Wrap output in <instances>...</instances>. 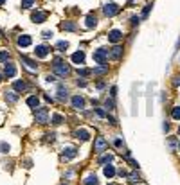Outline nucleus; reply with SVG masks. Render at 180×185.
I'll return each instance as SVG.
<instances>
[{"mask_svg":"<svg viewBox=\"0 0 180 185\" xmlns=\"http://www.w3.org/2000/svg\"><path fill=\"white\" fill-rule=\"evenodd\" d=\"M22 63H25V67L29 68V70H36V63L31 61L29 58H25V56H22Z\"/></svg>","mask_w":180,"mask_h":185,"instance_id":"22","label":"nucleus"},{"mask_svg":"<svg viewBox=\"0 0 180 185\" xmlns=\"http://www.w3.org/2000/svg\"><path fill=\"white\" fill-rule=\"evenodd\" d=\"M61 185H65V183H61Z\"/></svg>","mask_w":180,"mask_h":185,"instance_id":"46","label":"nucleus"},{"mask_svg":"<svg viewBox=\"0 0 180 185\" xmlns=\"http://www.w3.org/2000/svg\"><path fill=\"white\" fill-rule=\"evenodd\" d=\"M67 94H69V90H67L63 84H60V86H58V99H60V101H67V97H69Z\"/></svg>","mask_w":180,"mask_h":185,"instance_id":"18","label":"nucleus"},{"mask_svg":"<svg viewBox=\"0 0 180 185\" xmlns=\"http://www.w3.org/2000/svg\"><path fill=\"white\" fill-rule=\"evenodd\" d=\"M108 185H115V183H108Z\"/></svg>","mask_w":180,"mask_h":185,"instance_id":"43","label":"nucleus"},{"mask_svg":"<svg viewBox=\"0 0 180 185\" xmlns=\"http://www.w3.org/2000/svg\"><path fill=\"white\" fill-rule=\"evenodd\" d=\"M115 146H117V147H122V140H121V139H117V140H115Z\"/></svg>","mask_w":180,"mask_h":185,"instance_id":"38","label":"nucleus"},{"mask_svg":"<svg viewBox=\"0 0 180 185\" xmlns=\"http://www.w3.org/2000/svg\"><path fill=\"white\" fill-rule=\"evenodd\" d=\"M45 18H47V13H43V11H34L33 16H31V20L36 22V23H43Z\"/></svg>","mask_w":180,"mask_h":185,"instance_id":"11","label":"nucleus"},{"mask_svg":"<svg viewBox=\"0 0 180 185\" xmlns=\"http://www.w3.org/2000/svg\"><path fill=\"white\" fill-rule=\"evenodd\" d=\"M0 81H2V76H0Z\"/></svg>","mask_w":180,"mask_h":185,"instance_id":"44","label":"nucleus"},{"mask_svg":"<svg viewBox=\"0 0 180 185\" xmlns=\"http://www.w3.org/2000/svg\"><path fill=\"white\" fill-rule=\"evenodd\" d=\"M67 47H69V43H67V41H58V43H56V50H58V52H65V50H67Z\"/></svg>","mask_w":180,"mask_h":185,"instance_id":"26","label":"nucleus"},{"mask_svg":"<svg viewBox=\"0 0 180 185\" xmlns=\"http://www.w3.org/2000/svg\"><path fill=\"white\" fill-rule=\"evenodd\" d=\"M5 60H9V54H7V50H2L0 52V61H5Z\"/></svg>","mask_w":180,"mask_h":185,"instance_id":"33","label":"nucleus"},{"mask_svg":"<svg viewBox=\"0 0 180 185\" xmlns=\"http://www.w3.org/2000/svg\"><path fill=\"white\" fill-rule=\"evenodd\" d=\"M103 11H104V15H106V16H115L121 9H119V5H117V4H112V2H110V4H106V5L103 7Z\"/></svg>","mask_w":180,"mask_h":185,"instance_id":"5","label":"nucleus"},{"mask_svg":"<svg viewBox=\"0 0 180 185\" xmlns=\"http://www.w3.org/2000/svg\"><path fill=\"white\" fill-rule=\"evenodd\" d=\"M92 60L96 63H106L108 60V50L106 49H97V50H94V54H92Z\"/></svg>","mask_w":180,"mask_h":185,"instance_id":"1","label":"nucleus"},{"mask_svg":"<svg viewBox=\"0 0 180 185\" xmlns=\"http://www.w3.org/2000/svg\"><path fill=\"white\" fill-rule=\"evenodd\" d=\"M72 106H74L76 110H83V108H85V99H83L81 95H74V97H72Z\"/></svg>","mask_w":180,"mask_h":185,"instance_id":"12","label":"nucleus"},{"mask_svg":"<svg viewBox=\"0 0 180 185\" xmlns=\"http://www.w3.org/2000/svg\"><path fill=\"white\" fill-rule=\"evenodd\" d=\"M119 176H122V178L126 176V171H124V169H119Z\"/></svg>","mask_w":180,"mask_h":185,"instance_id":"40","label":"nucleus"},{"mask_svg":"<svg viewBox=\"0 0 180 185\" xmlns=\"http://www.w3.org/2000/svg\"><path fill=\"white\" fill-rule=\"evenodd\" d=\"M178 133H180V128H178Z\"/></svg>","mask_w":180,"mask_h":185,"instance_id":"45","label":"nucleus"},{"mask_svg":"<svg viewBox=\"0 0 180 185\" xmlns=\"http://www.w3.org/2000/svg\"><path fill=\"white\" fill-rule=\"evenodd\" d=\"M175 84H177V86L180 84V77H177V79H175Z\"/></svg>","mask_w":180,"mask_h":185,"instance_id":"41","label":"nucleus"},{"mask_svg":"<svg viewBox=\"0 0 180 185\" xmlns=\"http://www.w3.org/2000/svg\"><path fill=\"white\" fill-rule=\"evenodd\" d=\"M106 147H108V142H106L103 137H97V139L94 140V151L103 153V151H106Z\"/></svg>","mask_w":180,"mask_h":185,"instance_id":"6","label":"nucleus"},{"mask_svg":"<svg viewBox=\"0 0 180 185\" xmlns=\"http://www.w3.org/2000/svg\"><path fill=\"white\" fill-rule=\"evenodd\" d=\"M61 29H63V31H76V23L65 22V23H61Z\"/></svg>","mask_w":180,"mask_h":185,"instance_id":"24","label":"nucleus"},{"mask_svg":"<svg viewBox=\"0 0 180 185\" xmlns=\"http://www.w3.org/2000/svg\"><path fill=\"white\" fill-rule=\"evenodd\" d=\"M85 22H86V23H85V27H86V29H92V27H96V25H97V18H96L94 15H88Z\"/></svg>","mask_w":180,"mask_h":185,"instance_id":"17","label":"nucleus"},{"mask_svg":"<svg viewBox=\"0 0 180 185\" xmlns=\"http://www.w3.org/2000/svg\"><path fill=\"white\" fill-rule=\"evenodd\" d=\"M150 9H151V5H150V4H148V5H146V7H144V11H142V16H144V18H146V16H148V13H150Z\"/></svg>","mask_w":180,"mask_h":185,"instance_id":"34","label":"nucleus"},{"mask_svg":"<svg viewBox=\"0 0 180 185\" xmlns=\"http://www.w3.org/2000/svg\"><path fill=\"white\" fill-rule=\"evenodd\" d=\"M110 56H112L114 60H119L121 56H122V49H121L119 45H115V47L112 49V52H110Z\"/></svg>","mask_w":180,"mask_h":185,"instance_id":"19","label":"nucleus"},{"mask_svg":"<svg viewBox=\"0 0 180 185\" xmlns=\"http://www.w3.org/2000/svg\"><path fill=\"white\" fill-rule=\"evenodd\" d=\"M63 121H65V119H63V115H60V113H54V115H52V124L58 126V124H61Z\"/></svg>","mask_w":180,"mask_h":185,"instance_id":"28","label":"nucleus"},{"mask_svg":"<svg viewBox=\"0 0 180 185\" xmlns=\"http://www.w3.org/2000/svg\"><path fill=\"white\" fill-rule=\"evenodd\" d=\"M41 36H43L45 40H49V38L52 36V33H51V31H43V33H41Z\"/></svg>","mask_w":180,"mask_h":185,"instance_id":"35","label":"nucleus"},{"mask_svg":"<svg viewBox=\"0 0 180 185\" xmlns=\"http://www.w3.org/2000/svg\"><path fill=\"white\" fill-rule=\"evenodd\" d=\"M27 104H29L31 108H38V104H40V99H38L36 95H33V97H29V99H27Z\"/></svg>","mask_w":180,"mask_h":185,"instance_id":"23","label":"nucleus"},{"mask_svg":"<svg viewBox=\"0 0 180 185\" xmlns=\"http://www.w3.org/2000/svg\"><path fill=\"white\" fill-rule=\"evenodd\" d=\"M74 135H76V139H79V140H83V142L90 139V133H88L86 129H83V128H81V129H76V133H74Z\"/></svg>","mask_w":180,"mask_h":185,"instance_id":"13","label":"nucleus"},{"mask_svg":"<svg viewBox=\"0 0 180 185\" xmlns=\"http://www.w3.org/2000/svg\"><path fill=\"white\" fill-rule=\"evenodd\" d=\"M49 52H51V49H49L47 45H38V47H36V50H34V54H36L38 58H47V56H49Z\"/></svg>","mask_w":180,"mask_h":185,"instance_id":"8","label":"nucleus"},{"mask_svg":"<svg viewBox=\"0 0 180 185\" xmlns=\"http://www.w3.org/2000/svg\"><path fill=\"white\" fill-rule=\"evenodd\" d=\"M173 119H177V121H180V106H177V108H173Z\"/></svg>","mask_w":180,"mask_h":185,"instance_id":"31","label":"nucleus"},{"mask_svg":"<svg viewBox=\"0 0 180 185\" xmlns=\"http://www.w3.org/2000/svg\"><path fill=\"white\" fill-rule=\"evenodd\" d=\"M76 155H78V149L72 147V146H67V147H63L61 158H63V160H72V158H76Z\"/></svg>","mask_w":180,"mask_h":185,"instance_id":"4","label":"nucleus"},{"mask_svg":"<svg viewBox=\"0 0 180 185\" xmlns=\"http://www.w3.org/2000/svg\"><path fill=\"white\" fill-rule=\"evenodd\" d=\"M106 108H108V110H114V101H112V99H110V101L106 99Z\"/></svg>","mask_w":180,"mask_h":185,"instance_id":"36","label":"nucleus"},{"mask_svg":"<svg viewBox=\"0 0 180 185\" xmlns=\"http://www.w3.org/2000/svg\"><path fill=\"white\" fill-rule=\"evenodd\" d=\"M83 183H85V185H99V182H97V176L90 173V174H86V176H85Z\"/></svg>","mask_w":180,"mask_h":185,"instance_id":"14","label":"nucleus"},{"mask_svg":"<svg viewBox=\"0 0 180 185\" xmlns=\"http://www.w3.org/2000/svg\"><path fill=\"white\" fill-rule=\"evenodd\" d=\"M121 38H122V33L117 31V29H112V31L108 33V41H112V43H117Z\"/></svg>","mask_w":180,"mask_h":185,"instance_id":"9","label":"nucleus"},{"mask_svg":"<svg viewBox=\"0 0 180 185\" xmlns=\"http://www.w3.org/2000/svg\"><path fill=\"white\" fill-rule=\"evenodd\" d=\"M103 173H104V176H106V178H112V176L115 174V169H114V165H104Z\"/></svg>","mask_w":180,"mask_h":185,"instance_id":"21","label":"nucleus"},{"mask_svg":"<svg viewBox=\"0 0 180 185\" xmlns=\"http://www.w3.org/2000/svg\"><path fill=\"white\" fill-rule=\"evenodd\" d=\"M31 36H20L18 38V47H29L31 45Z\"/></svg>","mask_w":180,"mask_h":185,"instance_id":"20","label":"nucleus"},{"mask_svg":"<svg viewBox=\"0 0 180 185\" xmlns=\"http://www.w3.org/2000/svg\"><path fill=\"white\" fill-rule=\"evenodd\" d=\"M72 61L76 63V65H83V61H85V52H83V50L74 52V54H72Z\"/></svg>","mask_w":180,"mask_h":185,"instance_id":"16","label":"nucleus"},{"mask_svg":"<svg viewBox=\"0 0 180 185\" xmlns=\"http://www.w3.org/2000/svg\"><path fill=\"white\" fill-rule=\"evenodd\" d=\"M106 72H108V65H104V63H101L99 67H96V68L92 70L94 76H103V74H106Z\"/></svg>","mask_w":180,"mask_h":185,"instance_id":"15","label":"nucleus"},{"mask_svg":"<svg viewBox=\"0 0 180 185\" xmlns=\"http://www.w3.org/2000/svg\"><path fill=\"white\" fill-rule=\"evenodd\" d=\"M34 119H36V122H40V124H47V121H49V111H47V108H38V110L34 111Z\"/></svg>","mask_w":180,"mask_h":185,"instance_id":"3","label":"nucleus"},{"mask_svg":"<svg viewBox=\"0 0 180 185\" xmlns=\"http://www.w3.org/2000/svg\"><path fill=\"white\" fill-rule=\"evenodd\" d=\"M4 2H5V0H0V5H2V4H4Z\"/></svg>","mask_w":180,"mask_h":185,"instance_id":"42","label":"nucleus"},{"mask_svg":"<svg viewBox=\"0 0 180 185\" xmlns=\"http://www.w3.org/2000/svg\"><path fill=\"white\" fill-rule=\"evenodd\" d=\"M15 90H16V92H23V90H27L25 81H16L15 83Z\"/></svg>","mask_w":180,"mask_h":185,"instance_id":"25","label":"nucleus"},{"mask_svg":"<svg viewBox=\"0 0 180 185\" xmlns=\"http://www.w3.org/2000/svg\"><path fill=\"white\" fill-rule=\"evenodd\" d=\"M78 74H79V76H90L92 70H88V68H81V70H78Z\"/></svg>","mask_w":180,"mask_h":185,"instance_id":"32","label":"nucleus"},{"mask_svg":"<svg viewBox=\"0 0 180 185\" xmlns=\"http://www.w3.org/2000/svg\"><path fill=\"white\" fill-rule=\"evenodd\" d=\"M4 97H5L7 103H16V101H18V94H16V90H9V92L5 90V92H4Z\"/></svg>","mask_w":180,"mask_h":185,"instance_id":"10","label":"nucleus"},{"mask_svg":"<svg viewBox=\"0 0 180 185\" xmlns=\"http://www.w3.org/2000/svg\"><path fill=\"white\" fill-rule=\"evenodd\" d=\"M0 149H2V153H7V151H9V146H7V144H2V146H0Z\"/></svg>","mask_w":180,"mask_h":185,"instance_id":"37","label":"nucleus"},{"mask_svg":"<svg viewBox=\"0 0 180 185\" xmlns=\"http://www.w3.org/2000/svg\"><path fill=\"white\" fill-rule=\"evenodd\" d=\"M47 81H49V83H54V81H56V77H54V76H49V77H47Z\"/></svg>","mask_w":180,"mask_h":185,"instance_id":"39","label":"nucleus"},{"mask_svg":"<svg viewBox=\"0 0 180 185\" xmlns=\"http://www.w3.org/2000/svg\"><path fill=\"white\" fill-rule=\"evenodd\" d=\"M33 4H34V0H22V7H25V9L33 7Z\"/></svg>","mask_w":180,"mask_h":185,"instance_id":"30","label":"nucleus"},{"mask_svg":"<svg viewBox=\"0 0 180 185\" xmlns=\"http://www.w3.org/2000/svg\"><path fill=\"white\" fill-rule=\"evenodd\" d=\"M54 63H56V65H54V72H56L58 76L65 77V76H67V74L70 72V67H69V65H65V63H61L60 60H56Z\"/></svg>","mask_w":180,"mask_h":185,"instance_id":"2","label":"nucleus"},{"mask_svg":"<svg viewBox=\"0 0 180 185\" xmlns=\"http://www.w3.org/2000/svg\"><path fill=\"white\" fill-rule=\"evenodd\" d=\"M4 74H5V77H15V76H16V67H15L13 63H5Z\"/></svg>","mask_w":180,"mask_h":185,"instance_id":"7","label":"nucleus"},{"mask_svg":"<svg viewBox=\"0 0 180 185\" xmlns=\"http://www.w3.org/2000/svg\"><path fill=\"white\" fill-rule=\"evenodd\" d=\"M128 180H130L132 183H137V182H140V178H139V174H137V173H132V174H128Z\"/></svg>","mask_w":180,"mask_h":185,"instance_id":"29","label":"nucleus"},{"mask_svg":"<svg viewBox=\"0 0 180 185\" xmlns=\"http://www.w3.org/2000/svg\"><path fill=\"white\" fill-rule=\"evenodd\" d=\"M112 160H114V156L106 153V155H103V156H101V158H99V164H110Z\"/></svg>","mask_w":180,"mask_h":185,"instance_id":"27","label":"nucleus"}]
</instances>
